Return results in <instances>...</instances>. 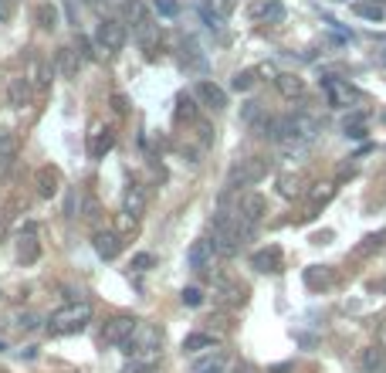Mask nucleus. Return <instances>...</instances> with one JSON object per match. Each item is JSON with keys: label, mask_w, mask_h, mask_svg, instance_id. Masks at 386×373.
Masks as SVG:
<instances>
[{"label": "nucleus", "mask_w": 386, "mask_h": 373, "mask_svg": "<svg viewBox=\"0 0 386 373\" xmlns=\"http://www.w3.org/2000/svg\"><path fill=\"white\" fill-rule=\"evenodd\" d=\"M92 248H95V255H99V258L112 262V258L119 255V248H122V238H119V231H95Z\"/></svg>", "instance_id": "4468645a"}, {"label": "nucleus", "mask_w": 386, "mask_h": 373, "mask_svg": "<svg viewBox=\"0 0 386 373\" xmlns=\"http://www.w3.org/2000/svg\"><path fill=\"white\" fill-rule=\"evenodd\" d=\"M282 248L278 244H268V248H261V251H255L251 255V268L255 271H261V275H271V271H282Z\"/></svg>", "instance_id": "9b49d317"}, {"label": "nucleus", "mask_w": 386, "mask_h": 373, "mask_svg": "<svg viewBox=\"0 0 386 373\" xmlns=\"http://www.w3.org/2000/svg\"><path fill=\"white\" fill-rule=\"evenodd\" d=\"M224 367H227V353L214 349V353L200 356V360L193 363V370H190V373H224Z\"/></svg>", "instance_id": "5701e85b"}, {"label": "nucleus", "mask_w": 386, "mask_h": 373, "mask_svg": "<svg viewBox=\"0 0 386 373\" xmlns=\"http://www.w3.org/2000/svg\"><path fill=\"white\" fill-rule=\"evenodd\" d=\"M122 373H146V370H143V367H126Z\"/></svg>", "instance_id": "de8ad7c7"}, {"label": "nucleus", "mask_w": 386, "mask_h": 373, "mask_svg": "<svg viewBox=\"0 0 386 373\" xmlns=\"http://www.w3.org/2000/svg\"><path fill=\"white\" fill-rule=\"evenodd\" d=\"M78 68H81V54L75 51V45H61L54 51V72L61 79H78Z\"/></svg>", "instance_id": "1a4fd4ad"}, {"label": "nucleus", "mask_w": 386, "mask_h": 373, "mask_svg": "<svg viewBox=\"0 0 386 373\" xmlns=\"http://www.w3.org/2000/svg\"><path fill=\"white\" fill-rule=\"evenodd\" d=\"M264 211H268V200H264L261 193H255V190H251V193H244V197L237 200V214H241L248 224H257V221L264 217Z\"/></svg>", "instance_id": "ddd939ff"}, {"label": "nucleus", "mask_w": 386, "mask_h": 373, "mask_svg": "<svg viewBox=\"0 0 386 373\" xmlns=\"http://www.w3.org/2000/svg\"><path fill=\"white\" fill-rule=\"evenodd\" d=\"M122 10H126V17H132V24L146 14V10H143V0H126V3H122Z\"/></svg>", "instance_id": "4c0bfd02"}, {"label": "nucleus", "mask_w": 386, "mask_h": 373, "mask_svg": "<svg viewBox=\"0 0 386 373\" xmlns=\"http://www.w3.org/2000/svg\"><path fill=\"white\" fill-rule=\"evenodd\" d=\"M75 51L81 54V61H85V58H102V51H95V45H92V41H88L85 34H78V45H75Z\"/></svg>", "instance_id": "c9c22d12"}, {"label": "nucleus", "mask_w": 386, "mask_h": 373, "mask_svg": "<svg viewBox=\"0 0 386 373\" xmlns=\"http://www.w3.org/2000/svg\"><path fill=\"white\" fill-rule=\"evenodd\" d=\"M0 238H3V224H0Z\"/></svg>", "instance_id": "603ef678"}, {"label": "nucleus", "mask_w": 386, "mask_h": 373, "mask_svg": "<svg viewBox=\"0 0 386 373\" xmlns=\"http://www.w3.org/2000/svg\"><path fill=\"white\" fill-rule=\"evenodd\" d=\"M132 38H136V45L143 48L146 58H156V51H159V24H156L150 14H143V17L132 24Z\"/></svg>", "instance_id": "39448f33"}, {"label": "nucleus", "mask_w": 386, "mask_h": 373, "mask_svg": "<svg viewBox=\"0 0 386 373\" xmlns=\"http://www.w3.org/2000/svg\"><path fill=\"white\" fill-rule=\"evenodd\" d=\"M322 88L329 92V102L332 106H353L360 95H356V88H349L346 81H339V79H322Z\"/></svg>", "instance_id": "dca6fc26"}, {"label": "nucleus", "mask_w": 386, "mask_h": 373, "mask_svg": "<svg viewBox=\"0 0 386 373\" xmlns=\"http://www.w3.org/2000/svg\"><path fill=\"white\" fill-rule=\"evenodd\" d=\"M126 24L122 21H115V17H105V21H99V31H95V45L102 48V54L108 58V54L122 51L126 48Z\"/></svg>", "instance_id": "20e7f679"}, {"label": "nucleus", "mask_w": 386, "mask_h": 373, "mask_svg": "<svg viewBox=\"0 0 386 373\" xmlns=\"http://www.w3.org/2000/svg\"><path fill=\"white\" fill-rule=\"evenodd\" d=\"M34 21H38L41 31H54V27L61 24V10H58V3H51V0L38 3V7H34Z\"/></svg>", "instance_id": "aec40b11"}, {"label": "nucleus", "mask_w": 386, "mask_h": 373, "mask_svg": "<svg viewBox=\"0 0 386 373\" xmlns=\"http://www.w3.org/2000/svg\"><path fill=\"white\" fill-rule=\"evenodd\" d=\"M383 292H386V282H383Z\"/></svg>", "instance_id": "864d4df0"}, {"label": "nucleus", "mask_w": 386, "mask_h": 373, "mask_svg": "<svg viewBox=\"0 0 386 373\" xmlns=\"http://www.w3.org/2000/svg\"><path fill=\"white\" fill-rule=\"evenodd\" d=\"M302 278H305V285H309L312 292H325V289L335 285V271L329 265H309Z\"/></svg>", "instance_id": "2eb2a0df"}, {"label": "nucleus", "mask_w": 386, "mask_h": 373, "mask_svg": "<svg viewBox=\"0 0 386 373\" xmlns=\"http://www.w3.org/2000/svg\"><path fill=\"white\" fill-rule=\"evenodd\" d=\"M255 75L257 72H237V75H234V92H248V88H251V85H255Z\"/></svg>", "instance_id": "e433bc0d"}, {"label": "nucleus", "mask_w": 386, "mask_h": 373, "mask_svg": "<svg viewBox=\"0 0 386 373\" xmlns=\"http://www.w3.org/2000/svg\"><path fill=\"white\" fill-rule=\"evenodd\" d=\"M214 347H217V340L210 333H190L183 340V353H200V349H214Z\"/></svg>", "instance_id": "cd10ccee"}, {"label": "nucleus", "mask_w": 386, "mask_h": 373, "mask_svg": "<svg viewBox=\"0 0 386 373\" xmlns=\"http://www.w3.org/2000/svg\"><path fill=\"white\" fill-rule=\"evenodd\" d=\"M268 177V160L264 157H248V160L234 163V170L227 173V186L241 190V186H255L257 180Z\"/></svg>", "instance_id": "7ed1b4c3"}, {"label": "nucleus", "mask_w": 386, "mask_h": 373, "mask_svg": "<svg viewBox=\"0 0 386 373\" xmlns=\"http://www.w3.org/2000/svg\"><path fill=\"white\" fill-rule=\"evenodd\" d=\"M159 347H163V333H159V326H153V322H139L136 333L122 343V349H126L129 356H136V360H150V356H156Z\"/></svg>", "instance_id": "f03ea898"}, {"label": "nucleus", "mask_w": 386, "mask_h": 373, "mask_svg": "<svg viewBox=\"0 0 386 373\" xmlns=\"http://www.w3.org/2000/svg\"><path fill=\"white\" fill-rule=\"evenodd\" d=\"M85 3H92V7H99V3H102V0H85Z\"/></svg>", "instance_id": "8fccbe9b"}, {"label": "nucleus", "mask_w": 386, "mask_h": 373, "mask_svg": "<svg viewBox=\"0 0 386 373\" xmlns=\"http://www.w3.org/2000/svg\"><path fill=\"white\" fill-rule=\"evenodd\" d=\"M38 255H41L38 228H34V224H27L24 231H21V238H17V258H21V265H34V262H38Z\"/></svg>", "instance_id": "f8f14e48"}, {"label": "nucleus", "mask_w": 386, "mask_h": 373, "mask_svg": "<svg viewBox=\"0 0 386 373\" xmlns=\"http://www.w3.org/2000/svg\"><path fill=\"white\" fill-rule=\"evenodd\" d=\"M200 21H204V24L210 27V31H217V34L224 31V17H220L217 10H210L207 3H200Z\"/></svg>", "instance_id": "473e14b6"}, {"label": "nucleus", "mask_w": 386, "mask_h": 373, "mask_svg": "<svg viewBox=\"0 0 386 373\" xmlns=\"http://www.w3.org/2000/svg\"><path fill=\"white\" fill-rule=\"evenodd\" d=\"M10 14H14V0H0V24L10 21Z\"/></svg>", "instance_id": "a18cd8bd"}, {"label": "nucleus", "mask_w": 386, "mask_h": 373, "mask_svg": "<svg viewBox=\"0 0 386 373\" xmlns=\"http://www.w3.org/2000/svg\"><path fill=\"white\" fill-rule=\"evenodd\" d=\"M112 146H115V133L112 129H95V133L88 136V157L92 160H102Z\"/></svg>", "instance_id": "6ab92c4d"}, {"label": "nucleus", "mask_w": 386, "mask_h": 373, "mask_svg": "<svg viewBox=\"0 0 386 373\" xmlns=\"http://www.w3.org/2000/svg\"><path fill=\"white\" fill-rule=\"evenodd\" d=\"M356 10H360L362 17H369V21H383V10H380V7H356Z\"/></svg>", "instance_id": "79ce46f5"}, {"label": "nucleus", "mask_w": 386, "mask_h": 373, "mask_svg": "<svg viewBox=\"0 0 386 373\" xmlns=\"http://www.w3.org/2000/svg\"><path fill=\"white\" fill-rule=\"evenodd\" d=\"M150 265H153V255H136V258H132V268H136V271H146Z\"/></svg>", "instance_id": "37998d69"}, {"label": "nucleus", "mask_w": 386, "mask_h": 373, "mask_svg": "<svg viewBox=\"0 0 386 373\" xmlns=\"http://www.w3.org/2000/svg\"><path fill=\"white\" fill-rule=\"evenodd\" d=\"M7 99H10V106H14V109L31 106V99H34V88L27 85L24 75H17V79L7 81Z\"/></svg>", "instance_id": "a211bd4d"}, {"label": "nucleus", "mask_w": 386, "mask_h": 373, "mask_svg": "<svg viewBox=\"0 0 386 373\" xmlns=\"http://www.w3.org/2000/svg\"><path fill=\"white\" fill-rule=\"evenodd\" d=\"M383 370H386V367H383Z\"/></svg>", "instance_id": "6e6d98bb"}, {"label": "nucleus", "mask_w": 386, "mask_h": 373, "mask_svg": "<svg viewBox=\"0 0 386 373\" xmlns=\"http://www.w3.org/2000/svg\"><path fill=\"white\" fill-rule=\"evenodd\" d=\"M255 17H257V21H264V24H282V21H284V3H282V0L257 3V7H255Z\"/></svg>", "instance_id": "b1692460"}, {"label": "nucleus", "mask_w": 386, "mask_h": 373, "mask_svg": "<svg viewBox=\"0 0 386 373\" xmlns=\"http://www.w3.org/2000/svg\"><path fill=\"white\" fill-rule=\"evenodd\" d=\"M204 3L210 7V10H217L220 17H227V14L234 10V0H204Z\"/></svg>", "instance_id": "ea45409f"}, {"label": "nucleus", "mask_w": 386, "mask_h": 373, "mask_svg": "<svg viewBox=\"0 0 386 373\" xmlns=\"http://www.w3.org/2000/svg\"><path fill=\"white\" fill-rule=\"evenodd\" d=\"M0 349H3V343H0Z\"/></svg>", "instance_id": "5fc2aeb1"}, {"label": "nucleus", "mask_w": 386, "mask_h": 373, "mask_svg": "<svg viewBox=\"0 0 386 373\" xmlns=\"http://www.w3.org/2000/svg\"><path fill=\"white\" fill-rule=\"evenodd\" d=\"M332 197H335V184H329V180H322V184H315L309 190V204H312V207H325Z\"/></svg>", "instance_id": "bb28decb"}, {"label": "nucleus", "mask_w": 386, "mask_h": 373, "mask_svg": "<svg viewBox=\"0 0 386 373\" xmlns=\"http://www.w3.org/2000/svg\"><path fill=\"white\" fill-rule=\"evenodd\" d=\"M275 85H278V92H282L284 99H302L305 95V81L298 79V75H291V72H278Z\"/></svg>", "instance_id": "412c9836"}, {"label": "nucleus", "mask_w": 386, "mask_h": 373, "mask_svg": "<svg viewBox=\"0 0 386 373\" xmlns=\"http://www.w3.org/2000/svg\"><path fill=\"white\" fill-rule=\"evenodd\" d=\"M183 302H186V305H200V302H204V292H200L197 285H190V289H183Z\"/></svg>", "instance_id": "a19ab883"}, {"label": "nucleus", "mask_w": 386, "mask_h": 373, "mask_svg": "<svg viewBox=\"0 0 386 373\" xmlns=\"http://www.w3.org/2000/svg\"><path fill=\"white\" fill-rule=\"evenodd\" d=\"M380 61H383V65H386V51H383V54H380Z\"/></svg>", "instance_id": "3c124183"}, {"label": "nucleus", "mask_w": 386, "mask_h": 373, "mask_svg": "<svg viewBox=\"0 0 386 373\" xmlns=\"http://www.w3.org/2000/svg\"><path fill=\"white\" fill-rule=\"evenodd\" d=\"M58 190H61V173L54 166H41L38 170V193L41 197H54Z\"/></svg>", "instance_id": "4be33fe9"}, {"label": "nucleus", "mask_w": 386, "mask_h": 373, "mask_svg": "<svg viewBox=\"0 0 386 373\" xmlns=\"http://www.w3.org/2000/svg\"><path fill=\"white\" fill-rule=\"evenodd\" d=\"M241 116H244V122H255L257 116H261V109H257V102H248V106H244V112H241Z\"/></svg>", "instance_id": "c03bdc74"}, {"label": "nucleus", "mask_w": 386, "mask_h": 373, "mask_svg": "<svg viewBox=\"0 0 386 373\" xmlns=\"http://www.w3.org/2000/svg\"><path fill=\"white\" fill-rule=\"evenodd\" d=\"M380 340H386V326H380Z\"/></svg>", "instance_id": "09e8293b"}, {"label": "nucleus", "mask_w": 386, "mask_h": 373, "mask_svg": "<svg viewBox=\"0 0 386 373\" xmlns=\"http://www.w3.org/2000/svg\"><path fill=\"white\" fill-rule=\"evenodd\" d=\"M14 326H17L21 333H31V329H38V316H34V312H24V316L14 319Z\"/></svg>", "instance_id": "58836bf2"}, {"label": "nucleus", "mask_w": 386, "mask_h": 373, "mask_svg": "<svg viewBox=\"0 0 386 373\" xmlns=\"http://www.w3.org/2000/svg\"><path fill=\"white\" fill-rule=\"evenodd\" d=\"M51 75H54V65L51 61H45L41 54H31L24 65V79L27 85L34 88V92H45L48 85H51Z\"/></svg>", "instance_id": "423d86ee"}, {"label": "nucleus", "mask_w": 386, "mask_h": 373, "mask_svg": "<svg viewBox=\"0 0 386 373\" xmlns=\"http://www.w3.org/2000/svg\"><path fill=\"white\" fill-rule=\"evenodd\" d=\"M146 211V190L139 184H129L126 186V197H122V214H129L132 221H139Z\"/></svg>", "instance_id": "f3484780"}, {"label": "nucleus", "mask_w": 386, "mask_h": 373, "mask_svg": "<svg viewBox=\"0 0 386 373\" xmlns=\"http://www.w3.org/2000/svg\"><path fill=\"white\" fill-rule=\"evenodd\" d=\"M197 102H204L207 109H214V112H220V109H227V92L217 85V81H210V79H204V81H197Z\"/></svg>", "instance_id": "9d476101"}, {"label": "nucleus", "mask_w": 386, "mask_h": 373, "mask_svg": "<svg viewBox=\"0 0 386 373\" xmlns=\"http://www.w3.org/2000/svg\"><path fill=\"white\" fill-rule=\"evenodd\" d=\"M342 129L346 136H353V139H360L366 133V112H353V116H346V122H342Z\"/></svg>", "instance_id": "7c9ffc66"}, {"label": "nucleus", "mask_w": 386, "mask_h": 373, "mask_svg": "<svg viewBox=\"0 0 386 373\" xmlns=\"http://www.w3.org/2000/svg\"><path fill=\"white\" fill-rule=\"evenodd\" d=\"M177 122H193L197 119V95H190V92H183L177 95Z\"/></svg>", "instance_id": "393cba45"}, {"label": "nucleus", "mask_w": 386, "mask_h": 373, "mask_svg": "<svg viewBox=\"0 0 386 373\" xmlns=\"http://www.w3.org/2000/svg\"><path fill=\"white\" fill-rule=\"evenodd\" d=\"M183 68H197V72H204L207 68V58L204 54H200V48H197V45H193V41H186V45H183Z\"/></svg>", "instance_id": "c85d7f7f"}, {"label": "nucleus", "mask_w": 386, "mask_h": 373, "mask_svg": "<svg viewBox=\"0 0 386 373\" xmlns=\"http://www.w3.org/2000/svg\"><path fill=\"white\" fill-rule=\"evenodd\" d=\"M220 292H224V302H231V305H241V302H244V285L224 282V285H220Z\"/></svg>", "instance_id": "f704fd0d"}, {"label": "nucleus", "mask_w": 386, "mask_h": 373, "mask_svg": "<svg viewBox=\"0 0 386 373\" xmlns=\"http://www.w3.org/2000/svg\"><path fill=\"white\" fill-rule=\"evenodd\" d=\"M386 367V353L380 347H369V349H362V356H360V370L366 373H373V370H383Z\"/></svg>", "instance_id": "a878e982"}, {"label": "nucleus", "mask_w": 386, "mask_h": 373, "mask_svg": "<svg viewBox=\"0 0 386 373\" xmlns=\"http://www.w3.org/2000/svg\"><path fill=\"white\" fill-rule=\"evenodd\" d=\"M298 190H302V177H298V173H282V177H278V193H282L284 200L298 197Z\"/></svg>", "instance_id": "c756f323"}, {"label": "nucleus", "mask_w": 386, "mask_h": 373, "mask_svg": "<svg viewBox=\"0 0 386 373\" xmlns=\"http://www.w3.org/2000/svg\"><path fill=\"white\" fill-rule=\"evenodd\" d=\"M153 7H156V14L166 17V21H173V17L180 14V3H177V0H153Z\"/></svg>", "instance_id": "72a5a7b5"}, {"label": "nucleus", "mask_w": 386, "mask_h": 373, "mask_svg": "<svg viewBox=\"0 0 386 373\" xmlns=\"http://www.w3.org/2000/svg\"><path fill=\"white\" fill-rule=\"evenodd\" d=\"M88 322H92V305L88 302H68V305L51 312L48 333L51 336H72V333H81Z\"/></svg>", "instance_id": "f257e3e1"}, {"label": "nucleus", "mask_w": 386, "mask_h": 373, "mask_svg": "<svg viewBox=\"0 0 386 373\" xmlns=\"http://www.w3.org/2000/svg\"><path fill=\"white\" fill-rule=\"evenodd\" d=\"M17 146H21L17 133H0V157H3V160H14Z\"/></svg>", "instance_id": "2f4dec72"}, {"label": "nucleus", "mask_w": 386, "mask_h": 373, "mask_svg": "<svg viewBox=\"0 0 386 373\" xmlns=\"http://www.w3.org/2000/svg\"><path fill=\"white\" fill-rule=\"evenodd\" d=\"M112 109L119 112V116H126L129 106H126V95H112Z\"/></svg>", "instance_id": "49530a36"}, {"label": "nucleus", "mask_w": 386, "mask_h": 373, "mask_svg": "<svg viewBox=\"0 0 386 373\" xmlns=\"http://www.w3.org/2000/svg\"><path fill=\"white\" fill-rule=\"evenodd\" d=\"M214 255H217L214 241L200 238V241L190 244V251H186V265L193 268V271H210V268H214Z\"/></svg>", "instance_id": "6e6552de"}, {"label": "nucleus", "mask_w": 386, "mask_h": 373, "mask_svg": "<svg viewBox=\"0 0 386 373\" xmlns=\"http://www.w3.org/2000/svg\"><path fill=\"white\" fill-rule=\"evenodd\" d=\"M136 326H139V319H132V316H115V319H108L102 326V340L112 343V347H122L129 336L136 333Z\"/></svg>", "instance_id": "0eeeda50"}]
</instances>
